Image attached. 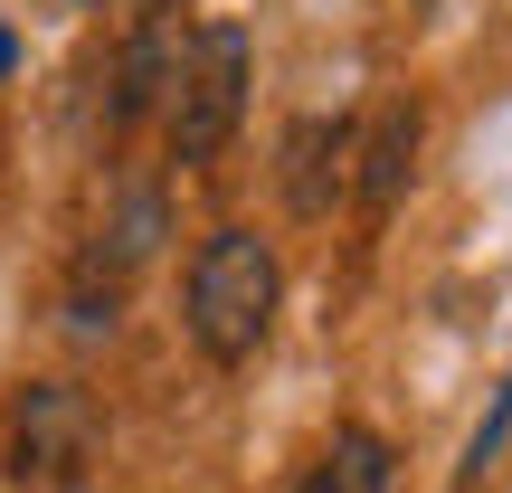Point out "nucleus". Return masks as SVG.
<instances>
[{"instance_id":"nucleus-1","label":"nucleus","mask_w":512,"mask_h":493,"mask_svg":"<svg viewBox=\"0 0 512 493\" xmlns=\"http://www.w3.org/2000/svg\"><path fill=\"white\" fill-rule=\"evenodd\" d=\"M275 294H285V266L256 228H219L200 256H190V342L219 370H247L275 332Z\"/></svg>"},{"instance_id":"nucleus-2","label":"nucleus","mask_w":512,"mask_h":493,"mask_svg":"<svg viewBox=\"0 0 512 493\" xmlns=\"http://www.w3.org/2000/svg\"><path fill=\"white\" fill-rule=\"evenodd\" d=\"M247 76H256V48H247L238 19L190 29L181 76H171V105H162L171 162H219V152H228V133H238V114H247Z\"/></svg>"},{"instance_id":"nucleus-3","label":"nucleus","mask_w":512,"mask_h":493,"mask_svg":"<svg viewBox=\"0 0 512 493\" xmlns=\"http://www.w3.org/2000/svg\"><path fill=\"white\" fill-rule=\"evenodd\" d=\"M95 465V399L76 380H38L10 418V475L19 484H76Z\"/></svg>"},{"instance_id":"nucleus-4","label":"nucleus","mask_w":512,"mask_h":493,"mask_svg":"<svg viewBox=\"0 0 512 493\" xmlns=\"http://www.w3.org/2000/svg\"><path fill=\"white\" fill-rule=\"evenodd\" d=\"M418 143H427V114H418V95H389L380 114H370V133L351 143V181H361V209L370 219H389V209L408 200V181H418Z\"/></svg>"},{"instance_id":"nucleus-5","label":"nucleus","mask_w":512,"mask_h":493,"mask_svg":"<svg viewBox=\"0 0 512 493\" xmlns=\"http://www.w3.org/2000/svg\"><path fill=\"white\" fill-rule=\"evenodd\" d=\"M351 114H304V124L285 133V209L294 219H332V200H342L351 181Z\"/></svg>"},{"instance_id":"nucleus-6","label":"nucleus","mask_w":512,"mask_h":493,"mask_svg":"<svg viewBox=\"0 0 512 493\" xmlns=\"http://www.w3.org/2000/svg\"><path fill=\"white\" fill-rule=\"evenodd\" d=\"M181 19L171 10H152L143 29H133V48H124V67H114V105H105V124H143L152 105H171V76H181Z\"/></svg>"},{"instance_id":"nucleus-7","label":"nucleus","mask_w":512,"mask_h":493,"mask_svg":"<svg viewBox=\"0 0 512 493\" xmlns=\"http://www.w3.org/2000/svg\"><path fill=\"white\" fill-rule=\"evenodd\" d=\"M399 475V456H389V437H370V427H342V437L323 446V465H313L304 493H389Z\"/></svg>"},{"instance_id":"nucleus-8","label":"nucleus","mask_w":512,"mask_h":493,"mask_svg":"<svg viewBox=\"0 0 512 493\" xmlns=\"http://www.w3.org/2000/svg\"><path fill=\"white\" fill-rule=\"evenodd\" d=\"M503 427H512V380L494 389V418H484V427H475V446H465V475H484V465L503 456Z\"/></svg>"},{"instance_id":"nucleus-9","label":"nucleus","mask_w":512,"mask_h":493,"mask_svg":"<svg viewBox=\"0 0 512 493\" xmlns=\"http://www.w3.org/2000/svg\"><path fill=\"white\" fill-rule=\"evenodd\" d=\"M10 67H19V38H10V29H0V76H10Z\"/></svg>"},{"instance_id":"nucleus-10","label":"nucleus","mask_w":512,"mask_h":493,"mask_svg":"<svg viewBox=\"0 0 512 493\" xmlns=\"http://www.w3.org/2000/svg\"><path fill=\"white\" fill-rule=\"evenodd\" d=\"M76 10H124V0H76Z\"/></svg>"}]
</instances>
